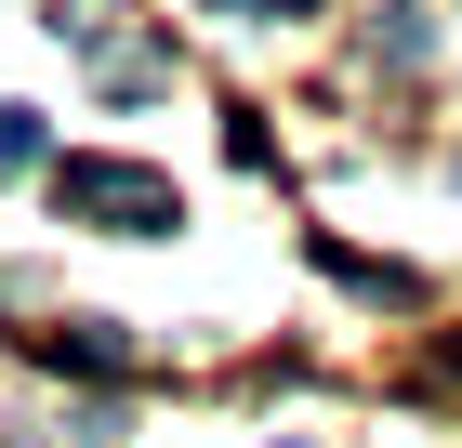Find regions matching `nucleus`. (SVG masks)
<instances>
[{"label":"nucleus","mask_w":462,"mask_h":448,"mask_svg":"<svg viewBox=\"0 0 462 448\" xmlns=\"http://www.w3.org/2000/svg\"><path fill=\"white\" fill-rule=\"evenodd\" d=\"M53 211H67V224H106V238H159V224H185L172 172H145V159H53Z\"/></svg>","instance_id":"nucleus-1"},{"label":"nucleus","mask_w":462,"mask_h":448,"mask_svg":"<svg viewBox=\"0 0 462 448\" xmlns=\"http://www.w3.org/2000/svg\"><path fill=\"white\" fill-rule=\"evenodd\" d=\"M40 356H53V370H67V356H79V370H133V343H119L106 316H67V330H40Z\"/></svg>","instance_id":"nucleus-2"},{"label":"nucleus","mask_w":462,"mask_h":448,"mask_svg":"<svg viewBox=\"0 0 462 448\" xmlns=\"http://www.w3.org/2000/svg\"><path fill=\"white\" fill-rule=\"evenodd\" d=\"M14 159H40V119H27V105H0V172H14Z\"/></svg>","instance_id":"nucleus-3"}]
</instances>
